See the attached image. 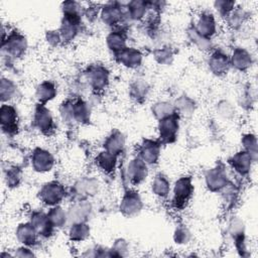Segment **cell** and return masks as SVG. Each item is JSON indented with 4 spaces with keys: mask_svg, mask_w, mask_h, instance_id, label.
Here are the masks:
<instances>
[{
    "mask_svg": "<svg viewBox=\"0 0 258 258\" xmlns=\"http://www.w3.org/2000/svg\"><path fill=\"white\" fill-rule=\"evenodd\" d=\"M127 173L130 181L134 184H138L147 176V165L141 158H134L128 164Z\"/></svg>",
    "mask_w": 258,
    "mask_h": 258,
    "instance_id": "cell-13",
    "label": "cell"
},
{
    "mask_svg": "<svg viewBox=\"0 0 258 258\" xmlns=\"http://www.w3.org/2000/svg\"><path fill=\"white\" fill-rule=\"evenodd\" d=\"M17 113L16 110L10 105H2L0 109L1 127L7 134H14L17 132Z\"/></svg>",
    "mask_w": 258,
    "mask_h": 258,
    "instance_id": "cell-8",
    "label": "cell"
},
{
    "mask_svg": "<svg viewBox=\"0 0 258 258\" xmlns=\"http://www.w3.org/2000/svg\"><path fill=\"white\" fill-rule=\"evenodd\" d=\"M246 17H247V12L243 8H240V7L236 9L234 8L232 12L228 15V23L232 27L236 28L245 21Z\"/></svg>",
    "mask_w": 258,
    "mask_h": 258,
    "instance_id": "cell-35",
    "label": "cell"
},
{
    "mask_svg": "<svg viewBox=\"0 0 258 258\" xmlns=\"http://www.w3.org/2000/svg\"><path fill=\"white\" fill-rule=\"evenodd\" d=\"M90 235V227L85 222L73 223L70 231L69 236L72 241H83L87 239Z\"/></svg>",
    "mask_w": 258,
    "mask_h": 258,
    "instance_id": "cell-28",
    "label": "cell"
},
{
    "mask_svg": "<svg viewBox=\"0 0 258 258\" xmlns=\"http://www.w3.org/2000/svg\"><path fill=\"white\" fill-rule=\"evenodd\" d=\"M56 95V89L54 87V84L45 81L38 85L36 89V98L39 101L40 104L44 105L46 102L52 100Z\"/></svg>",
    "mask_w": 258,
    "mask_h": 258,
    "instance_id": "cell-23",
    "label": "cell"
},
{
    "mask_svg": "<svg viewBox=\"0 0 258 258\" xmlns=\"http://www.w3.org/2000/svg\"><path fill=\"white\" fill-rule=\"evenodd\" d=\"M230 62L235 69L239 71H246L249 68H251L253 63V57L247 49L242 47H237L233 51Z\"/></svg>",
    "mask_w": 258,
    "mask_h": 258,
    "instance_id": "cell-17",
    "label": "cell"
},
{
    "mask_svg": "<svg viewBox=\"0 0 258 258\" xmlns=\"http://www.w3.org/2000/svg\"><path fill=\"white\" fill-rule=\"evenodd\" d=\"M142 209V201L138 192L129 190L121 200L120 212L126 217L137 215Z\"/></svg>",
    "mask_w": 258,
    "mask_h": 258,
    "instance_id": "cell-6",
    "label": "cell"
},
{
    "mask_svg": "<svg viewBox=\"0 0 258 258\" xmlns=\"http://www.w3.org/2000/svg\"><path fill=\"white\" fill-rule=\"evenodd\" d=\"M206 184L211 191H220L228 184V176L221 165L211 168L206 174Z\"/></svg>",
    "mask_w": 258,
    "mask_h": 258,
    "instance_id": "cell-5",
    "label": "cell"
},
{
    "mask_svg": "<svg viewBox=\"0 0 258 258\" xmlns=\"http://www.w3.org/2000/svg\"><path fill=\"white\" fill-rule=\"evenodd\" d=\"M34 124L44 134H49L53 130V119L51 113L42 104H39L35 109Z\"/></svg>",
    "mask_w": 258,
    "mask_h": 258,
    "instance_id": "cell-9",
    "label": "cell"
},
{
    "mask_svg": "<svg viewBox=\"0 0 258 258\" xmlns=\"http://www.w3.org/2000/svg\"><path fill=\"white\" fill-rule=\"evenodd\" d=\"M31 163L34 170L38 172H46L52 168L54 159L49 151L42 148H36L32 153Z\"/></svg>",
    "mask_w": 258,
    "mask_h": 258,
    "instance_id": "cell-7",
    "label": "cell"
},
{
    "mask_svg": "<svg viewBox=\"0 0 258 258\" xmlns=\"http://www.w3.org/2000/svg\"><path fill=\"white\" fill-rule=\"evenodd\" d=\"M125 146V138L123 134L119 131L113 132L105 141L104 147L105 150L113 153L115 155H118L120 152H122L123 148Z\"/></svg>",
    "mask_w": 258,
    "mask_h": 258,
    "instance_id": "cell-22",
    "label": "cell"
},
{
    "mask_svg": "<svg viewBox=\"0 0 258 258\" xmlns=\"http://www.w3.org/2000/svg\"><path fill=\"white\" fill-rule=\"evenodd\" d=\"M215 7L220 12V14L228 16L234 9L235 2L234 1H225V0L224 1H216Z\"/></svg>",
    "mask_w": 258,
    "mask_h": 258,
    "instance_id": "cell-38",
    "label": "cell"
},
{
    "mask_svg": "<svg viewBox=\"0 0 258 258\" xmlns=\"http://www.w3.org/2000/svg\"><path fill=\"white\" fill-rule=\"evenodd\" d=\"M47 217L53 227H62L68 221V214L58 206H53L47 213Z\"/></svg>",
    "mask_w": 258,
    "mask_h": 258,
    "instance_id": "cell-29",
    "label": "cell"
},
{
    "mask_svg": "<svg viewBox=\"0 0 258 258\" xmlns=\"http://www.w3.org/2000/svg\"><path fill=\"white\" fill-rule=\"evenodd\" d=\"M46 38H47V41H48L49 43H51V44H55V43H57L59 40H61L58 31H47Z\"/></svg>",
    "mask_w": 258,
    "mask_h": 258,
    "instance_id": "cell-45",
    "label": "cell"
},
{
    "mask_svg": "<svg viewBox=\"0 0 258 258\" xmlns=\"http://www.w3.org/2000/svg\"><path fill=\"white\" fill-rule=\"evenodd\" d=\"M30 223L36 230L37 234L41 235L42 237H48L52 233L53 226L51 225L47 214L42 212H34L31 215Z\"/></svg>",
    "mask_w": 258,
    "mask_h": 258,
    "instance_id": "cell-16",
    "label": "cell"
},
{
    "mask_svg": "<svg viewBox=\"0 0 258 258\" xmlns=\"http://www.w3.org/2000/svg\"><path fill=\"white\" fill-rule=\"evenodd\" d=\"M189 237H190L189 232L185 227H178L175 230L174 240H175L176 243H178V244L187 243V241L189 240Z\"/></svg>",
    "mask_w": 258,
    "mask_h": 258,
    "instance_id": "cell-40",
    "label": "cell"
},
{
    "mask_svg": "<svg viewBox=\"0 0 258 258\" xmlns=\"http://www.w3.org/2000/svg\"><path fill=\"white\" fill-rule=\"evenodd\" d=\"M122 17V9L117 3H108L101 10V18L107 25L116 24Z\"/></svg>",
    "mask_w": 258,
    "mask_h": 258,
    "instance_id": "cell-21",
    "label": "cell"
},
{
    "mask_svg": "<svg viewBox=\"0 0 258 258\" xmlns=\"http://www.w3.org/2000/svg\"><path fill=\"white\" fill-rule=\"evenodd\" d=\"M72 116L74 122L86 123L90 120V108L87 103L82 100H78L72 103Z\"/></svg>",
    "mask_w": 258,
    "mask_h": 258,
    "instance_id": "cell-24",
    "label": "cell"
},
{
    "mask_svg": "<svg viewBox=\"0 0 258 258\" xmlns=\"http://www.w3.org/2000/svg\"><path fill=\"white\" fill-rule=\"evenodd\" d=\"M151 189L155 196L159 198H166L170 190V183L166 176L159 173L152 180Z\"/></svg>",
    "mask_w": 258,
    "mask_h": 258,
    "instance_id": "cell-26",
    "label": "cell"
},
{
    "mask_svg": "<svg viewBox=\"0 0 258 258\" xmlns=\"http://www.w3.org/2000/svg\"><path fill=\"white\" fill-rule=\"evenodd\" d=\"M127 250V244L124 240H117L114 244V246L112 247V249L110 250V256H124L125 254L123 253L124 251Z\"/></svg>",
    "mask_w": 258,
    "mask_h": 258,
    "instance_id": "cell-42",
    "label": "cell"
},
{
    "mask_svg": "<svg viewBox=\"0 0 258 258\" xmlns=\"http://www.w3.org/2000/svg\"><path fill=\"white\" fill-rule=\"evenodd\" d=\"M146 91H147L146 84L142 82H136L131 86V95L133 98L139 99L144 97V95H146Z\"/></svg>",
    "mask_w": 258,
    "mask_h": 258,
    "instance_id": "cell-39",
    "label": "cell"
},
{
    "mask_svg": "<svg viewBox=\"0 0 258 258\" xmlns=\"http://www.w3.org/2000/svg\"><path fill=\"white\" fill-rule=\"evenodd\" d=\"M194 102L187 98V97H180L178 99V101H176V106L174 109L179 111V114H183V115H190L194 111Z\"/></svg>",
    "mask_w": 258,
    "mask_h": 258,
    "instance_id": "cell-37",
    "label": "cell"
},
{
    "mask_svg": "<svg viewBox=\"0 0 258 258\" xmlns=\"http://www.w3.org/2000/svg\"><path fill=\"white\" fill-rule=\"evenodd\" d=\"M230 59L227 54L221 50L213 52L209 58V68L216 75L225 74L229 68Z\"/></svg>",
    "mask_w": 258,
    "mask_h": 258,
    "instance_id": "cell-18",
    "label": "cell"
},
{
    "mask_svg": "<svg viewBox=\"0 0 258 258\" xmlns=\"http://www.w3.org/2000/svg\"><path fill=\"white\" fill-rule=\"evenodd\" d=\"M16 256H19V257H31L33 256L34 254L26 247H22V248H19L18 251L15 253Z\"/></svg>",
    "mask_w": 258,
    "mask_h": 258,
    "instance_id": "cell-46",
    "label": "cell"
},
{
    "mask_svg": "<svg viewBox=\"0 0 258 258\" xmlns=\"http://www.w3.org/2000/svg\"><path fill=\"white\" fill-rule=\"evenodd\" d=\"M178 115L173 113L159 120L158 123V133L159 139L162 143H172L176 139L178 132Z\"/></svg>",
    "mask_w": 258,
    "mask_h": 258,
    "instance_id": "cell-2",
    "label": "cell"
},
{
    "mask_svg": "<svg viewBox=\"0 0 258 258\" xmlns=\"http://www.w3.org/2000/svg\"><path fill=\"white\" fill-rule=\"evenodd\" d=\"M147 8H148L147 2L139 1V0L131 1L128 3V6H127L129 16L134 20L141 19L145 15Z\"/></svg>",
    "mask_w": 258,
    "mask_h": 258,
    "instance_id": "cell-30",
    "label": "cell"
},
{
    "mask_svg": "<svg viewBox=\"0 0 258 258\" xmlns=\"http://www.w3.org/2000/svg\"><path fill=\"white\" fill-rule=\"evenodd\" d=\"M0 94H1L2 101L10 100L16 94V86L10 80L2 79L1 87H0Z\"/></svg>",
    "mask_w": 258,
    "mask_h": 258,
    "instance_id": "cell-36",
    "label": "cell"
},
{
    "mask_svg": "<svg viewBox=\"0 0 258 258\" xmlns=\"http://www.w3.org/2000/svg\"><path fill=\"white\" fill-rule=\"evenodd\" d=\"M174 112H175L174 106L171 105L168 102H165V101L157 102L152 106V113L159 120L166 117V116H169V115L173 114Z\"/></svg>",
    "mask_w": 258,
    "mask_h": 258,
    "instance_id": "cell-31",
    "label": "cell"
},
{
    "mask_svg": "<svg viewBox=\"0 0 258 258\" xmlns=\"http://www.w3.org/2000/svg\"><path fill=\"white\" fill-rule=\"evenodd\" d=\"M242 144L244 147V150L247 151L254 161L257 159V138L254 134L248 133L245 134L242 138Z\"/></svg>",
    "mask_w": 258,
    "mask_h": 258,
    "instance_id": "cell-33",
    "label": "cell"
},
{
    "mask_svg": "<svg viewBox=\"0 0 258 258\" xmlns=\"http://www.w3.org/2000/svg\"><path fill=\"white\" fill-rule=\"evenodd\" d=\"M96 163L103 171L112 172L116 167L117 155L104 150L97 155Z\"/></svg>",
    "mask_w": 258,
    "mask_h": 258,
    "instance_id": "cell-25",
    "label": "cell"
},
{
    "mask_svg": "<svg viewBox=\"0 0 258 258\" xmlns=\"http://www.w3.org/2000/svg\"><path fill=\"white\" fill-rule=\"evenodd\" d=\"M194 27L201 35L210 38L216 32V20L214 15L209 12L202 13Z\"/></svg>",
    "mask_w": 258,
    "mask_h": 258,
    "instance_id": "cell-15",
    "label": "cell"
},
{
    "mask_svg": "<svg viewBox=\"0 0 258 258\" xmlns=\"http://www.w3.org/2000/svg\"><path fill=\"white\" fill-rule=\"evenodd\" d=\"M194 192V185L189 176L178 178L173 185L172 205L176 209H182L189 201Z\"/></svg>",
    "mask_w": 258,
    "mask_h": 258,
    "instance_id": "cell-1",
    "label": "cell"
},
{
    "mask_svg": "<svg viewBox=\"0 0 258 258\" xmlns=\"http://www.w3.org/2000/svg\"><path fill=\"white\" fill-rule=\"evenodd\" d=\"M107 45L110 50L117 53L126 47V38L121 31H112L107 36Z\"/></svg>",
    "mask_w": 258,
    "mask_h": 258,
    "instance_id": "cell-27",
    "label": "cell"
},
{
    "mask_svg": "<svg viewBox=\"0 0 258 258\" xmlns=\"http://www.w3.org/2000/svg\"><path fill=\"white\" fill-rule=\"evenodd\" d=\"M187 34L190 40L200 48L203 50H207L211 48V41L210 38H207L203 35H201L195 27H190L187 29Z\"/></svg>",
    "mask_w": 258,
    "mask_h": 258,
    "instance_id": "cell-32",
    "label": "cell"
},
{
    "mask_svg": "<svg viewBox=\"0 0 258 258\" xmlns=\"http://www.w3.org/2000/svg\"><path fill=\"white\" fill-rule=\"evenodd\" d=\"M117 60L130 69L136 68L140 66L142 61V54L138 49H135L133 47H125L121 51L115 53Z\"/></svg>",
    "mask_w": 258,
    "mask_h": 258,
    "instance_id": "cell-14",
    "label": "cell"
},
{
    "mask_svg": "<svg viewBox=\"0 0 258 258\" xmlns=\"http://www.w3.org/2000/svg\"><path fill=\"white\" fill-rule=\"evenodd\" d=\"M219 115L222 116L223 118H230L233 115V108L230 103L224 101L219 105Z\"/></svg>",
    "mask_w": 258,
    "mask_h": 258,
    "instance_id": "cell-44",
    "label": "cell"
},
{
    "mask_svg": "<svg viewBox=\"0 0 258 258\" xmlns=\"http://www.w3.org/2000/svg\"><path fill=\"white\" fill-rule=\"evenodd\" d=\"M154 54H155V58L160 63H167V62L170 61V59L172 57V54H171L170 50L165 49L164 47L155 50Z\"/></svg>",
    "mask_w": 258,
    "mask_h": 258,
    "instance_id": "cell-43",
    "label": "cell"
},
{
    "mask_svg": "<svg viewBox=\"0 0 258 258\" xmlns=\"http://www.w3.org/2000/svg\"><path fill=\"white\" fill-rule=\"evenodd\" d=\"M37 232L31 223H25L18 226L16 230V237L18 241L25 246L33 245L36 242Z\"/></svg>",
    "mask_w": 258,
    "mask_h": 258,
    "instance_id": "cell-20",
    "label": "cell"
},
{
    "mask_svg": "<svg viewBox=\"0 0 258 258\" xmlns=\"http://www.w3.org/2000/svg\"><path fill=\"white\" fill-rule=\"evenodd\" d=\"M26 47V38L18 32H12L7 36V39L3 41V50L12 57H19L24 54Z\"/></svg>",
    "mask_w": 258,
    "mask_h": 258,
    "instance_id": "cell-4",
    "label": "cell"
},
{
    "mask_svg": "<svg viewBox=\"0 0 258 258\" xmlns=\"http://www.w3.org/2000/svg\"><path fill=\"white\" fill-rule=\"evenodd\" d=\"M92 207L87 202H79L74 205L68 212V220L73 223L85 222L90 216Z\"/></svg>",
    "mask_w": 258,
    "mask_h": 258,
    "instance_id": "cell-19",
    "label": "cell"
},
{
    "mask_svg": "<svg viewBox=\"0 0 258 258\" xmlns=\"http://www.w3.org/2000/svg\"><path fill=\"white\" fill-rule=\"evenodd\" d=\"M66 191L63 186L57 181H50L45 183L39 190V199L47 206H57L64 198Z\"/></svg>",
    "mask_w": 258,
    "mask_h": 258,
    "instance_id": "cell-3",
    "label": "cell"
},
{
    "mask_svg": "<svg viewBox=\"0 0 258 258\" xmlns=\"http://www.w3.org/2000/svg\"><path fill=\"white\" fill-rule=\"evenodd\" d=\"M76 188L82 195H94L98 189V182L93 178H85L76 184Z\"/></svg>",
    "mask_w": 258,
    "mask_h": 258,
    "instance_id": "cell-34",
    "label": "cell"
},
{
    "mask_svg": "<svg viewBox=\"0 0 258 258\" xmlns=\"http://www.w3.org/2000/svg\"><path fill=\"white\" fill-rule=\"evenodd\" d=\"M87 78L93 89L102 90L107 86L109 82V73L104 67L96 64L89 69Z\"/></svg>",
    "mask_w": 258,
    "mask_h": 258,
    "instance_id": "cell-10",
    "label": "cell"
},
{
    "mask_svg": "<svg viewBox=\"0 0 258 258\" xmlns=\"http://www.w3.org/2000/svg\"><path fill=\"white\" fill-rule=\"evenodd\" d=\"M253 161L254 160L251 155L245 150H241L235 153L229 160L231 166L235 169L236 172L240 173L241 175H246L249 173Z\"/></svg>",
    "mask_w": 258,
    "mask_h": 258,
    "instance_id": "cell-12",
    "label": "cell"
},
{
    "mask_svg": "<svg viewBox=\"0 0 258 258\" xmlns=\"http://www.w3.org/2000/svg\"><path fill=\"white\" fill-rule=\"evenodd\" d=\"M140 158L146 164H153L158 160L160 154V143L155 140L146 139L140 145Z\"/></svg>",
    "mask_w": 258,
    "mask_h": 258,
    "instance_id": "cell-11",
    "label": "cell"
},
{
    "mask_svg": "<svg viewBox=\"0 0 258 258\" xmlns=\"http://www.w3.org/2000/svg\"><path fill=\"white\" fill-rule=\"evenodd\" d=\"M20 179V172L17 168L13 167L10 168L9 170H7L6 173V180H7V184H9V186H15L18 184Z\"/></svg>",
    "mask_w": 258,
    "mask_h": 258,
    "instance_id": "cell-41",
    "label": "cell"
}]
</instances>
